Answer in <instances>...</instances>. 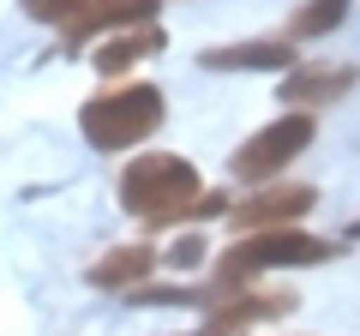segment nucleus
Returning <instances> with one entry per match:
<instances>
[{
  "instance_id": "nucleus-3",
  "label": "nucleus",
  "mask_w": 360,
  "mask_h": 336,
  "mask_svg": "<svg viewBox=\"0 0 360 336\" xmlns=\"http://www.w3.org/2000/svg\"><path fill=\"white\" fill-rule=\"evenodd\" d=\"M330 252H336V246L319 240V234H307V228L240 234V240L222 252L217 276H222V288H234V283H246V276H258V271H283V264H324Z\"/></svg>"
},
{
  "instance_id": "nucleus-9",
  "label": "nucleus",
  "mask_w": 360,
  "mask_h": 336,
  "mask_svg": "<svg viewBox=\"0 0 360 336\" xmlns=\"http://www.w3.org/2000/svg\"><path fill=\"white\" fill-rule=\"evenodd\" d=\"M156 18V0H90V13L78 18V25H66V37H108L115 25L139 30Z\"/></svg>"
},
{
  "instance_id": "nucleus-8",
  "label": "nucleus",
  "mask_w": 360,
  "mask_h": 336,
  "mask_svg": "<svg viewBox=\"0 0 360 336\" xmlns=\"http://www.w3.org/2000/svg\"><path fill=\"white\" fill-rule=\"evenodd\" d=\"M198 60L210 72H295V49L283 42H229V49H205Z\"/></svg>"
},
{
  "instance_id": "nucleus-13",
  "label": "nucleus",
  "mask_w": 360,
  "mask_h": 336,
  "mask_svg": "<svg viewBox=\"0 0 360 336\" xmlns=\"http://www.w3.org/2000/svg\"><path fill=\"white\" fill-rule=\"evenodd\" d=\"M348 234H354V240H360V222H354V228H348Z\"/></svg>"
},
{
  "instance_id": "nucleus-2",
  "label": "nucleus",
  "mask_w": 360,
  "mask_h": 336,
  "mask_svg": "<svg viewBox=\"0 0 360 336\" xmlns=\"http://www.w3.org/2000/svg\"><path fill=\"white\" fill-rule=\"evenodd\" d=\"M78 127L96 150H132L162 127V91L156 84H115L78 108Z\"/></svg>"
},
{
  "instance_id": "nucleus-4",
  "label": "nucleus",
  "mask_w": 360,
  "mask_h": 336,
  "mask_svg": "<svg viewBox=\"0 0 360 336\" xmlns=\"http://www.w3.org/2000/svg\"><path fill=\"white\" fill-rule=\"evenodd\" d=\"M312 132H319V120L312 115H276L270 127H258L252 138L240 144V150L229 156V168H234V181H246V186H264V181H276L288 162H295L300 150L312 144Z\"/></svg>"
},
{
  "instance_id": "nucleus-14",
  "label": "nucleus",
  "mask_w": 360,
  "mask_h": 336,
  "mask_svg": "<svg viewBox=\"0 0 360 336\" xmlns=\"http://www.w3.org/2000/svg\"><path fill=\"white\" fill-rule=\"evenodd\" d=\"M198 336H210V330H198Z\"/></svg>"
},
{
  "instance_id": "nucleus-1",
  "label": "nucleus",
  "mask_w": 360,
  "mask_h": 336,
  "mask_svg": "<svg viewBox=\"0 0 360 336\" xmlns=\"http://www.w3.org/2000/svg\"><path fill=\"white\" fill-rule=\"evenodd\" d=\"M120 205L144 222H198V217H229V198L205 193L198 168L186 156L144 150L120 168Z\"/></svg>"
},
{
  "instance_id": "nucleus-7",
  "label": "nucleus",
  "mask_w": 360,
  "mask_h": 336,
  "mask_svg": "<svg viewBox=\"0 0 360 336\" xmlns=\"http://www.w3.org/2000/svg\"><path fill=\"white\" fill-rule=\"evenodd\" d=\"M150 264H156V246H144V240L108 246L103 259L90 264V288H103V295H132V288H144Z\"/></svg>"
},
{
  "instance_id": "nucleus-10",
  "label": "nucleus",
  "mask_w": 360,
  "mask_h": 336,
  "mask_svg": "<svg viewBox=\"0 0 360 336\" xmlns=\"http://www.w3.org/2000/svg\"><path fill=\"white\" fill-rule=\"evenodd\" d=\"M156 49H162V30L139 25V30H120V37H103L90 60H96V72H103V78H120L132 60H144V54H156Z\"/></svg>"
},
{
  "instance_id": "nucleus-12",
  "label": "nucleus",
  "mask_w": 360,
  "mask_h": 336,
  "mask_svg": "<svg viewBox=\"0 0 360 336\" xmlns=\"http://www.w3.org/2000/svg\"><path fill=\"white\" fill-rule=\"evenodd\" d=\"M168 264H180V271H198V264H205V240H198V234H186V240H174V252H168Z\"/></svg>"
},
{
  "instance_id": "nucleus-5",
  "label": "nucleus",
  "mask_w": 360,
  "mask_h": 336,
  "mask_svg": "<svg viewBox=\"0 0 360 336\" xmlns=\"http://www.w3.org/2000/svg\"><path fill=\"white\" fill-rule=\"evenodd\" d=\"M312 205H319L312 186H264V193H252V198H234L229 222L240 234H270V228H295Z\"/></svg>"
},
{
  "instance_id": "nucleus-6",
  "label": "nucleus",
  "mask_w": 360,
  "mask_h": 336,
  "mask_svg": "<svg viewBox=\"0 0 360 336\" xmlns=\"http://www.w3.org/2000/svg\"><path fill=\"white\" fill-rule=\"evenodd\" d=\"M354 84H360L354 66L312 60V66H295V72H283V103H295V115H319L324 103H342Z\"/></svg>"
},
{
  "instance_id": "nucleus-11",
  "label": "nucleus",
  "mask_w": 360,
  "mask_h": 336,
  "mask_svg": "<svg viewBox=\"0 0 360 336\" xmlns=\"http://www.w3.org/2000/svg\"><path fill=\"white\" fill-rule=\"evenodd\" d=\"M354 0H307L300 13H288V42H312V37H330L336 25L348 18Z\"/></svg>"
}]
</instances>
